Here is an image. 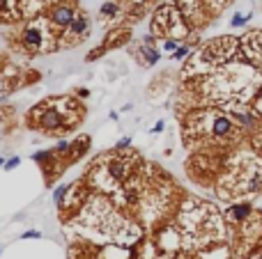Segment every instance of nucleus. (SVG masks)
<instances>
[{
    "label": "nucleus",
    "mask_w": 262,
    "mask_h": 259,
    "mask_svg": "<svg viewBox=\"0 0 262 259\" xmlns=\"http://www.w3.org/2000/svg\"><path fill=\"white\" fill-rule=\"evenodd\" d=\"M180 236H184L196 248L223 241L225 227L221 222L218 209L202 200L186 202L180 211Z\"/></svg>",
    "instance_id": "4"
},
{
    "label": "nucleus",
    "mask_w": 262,
    "mask_h": 259,
    "mask_svg": "<svg viewBox=\"0 0 262 259\" xmlns=\"http://www.w3.org/2000/svg\"><path fill=\"white\" fill-rule=\"evenodd\" d=\"M161 131H164V122H157L154 129H152V133H161Z\"/></svg>",
    "instance_id": "25"
},
{
    "label": "nucleus",
    "mask_w": 262,
    "mask_h": 259,
    "mask_svg": "<svg viewBox=\"0 0 262 259\" xmlns=\"http://www.w3.org/2000/svg\"><path fill=\"white\" fill-rule=\"evenodd\" d=\"M83 119V108L74 99H46L30 113V124L49 135H62Z\"/></svg>",
    "instance_id": "6"
},
{
    "label": "nucleus",
    "mask_w": 262,
    "mask_h": 259,
    "mask_svg": "<svg viewBox=\"0 0 262 259\" xmlns=\"http://www.w3.org/2000/svg\"><path fill=\"white\" fill-rule=\"evenodd\" d=\"M136 156L126 154V149H115V154L110 156H104L101 161L94 165V170L90 172V181L92 186L101 190H108V193H115V190L124 186L134 172H136Z\"/></svg>",
    "instance_id": "8"
},
{
    "label": "nucleus",
    "mask_w": 262,
    "mask_h": 259,
    "mask_svg": "<svg viewBox=\"0 0 262 259\" xmlns=\"http://www.w3.org/2000/svg\"><path fill=\"white\" fill-rule=\"evenodd\" d=\"M202 97L225 110L253 108V101L262 90V71L244 55H237L198 81Z\"/></svg>",
    "instance_id": "1"
},
{
    "label": "nucleus",
    "mask_w": 262,
    "mask_h": 259,
    "mask_svg": "<svg viewBox=\"0 0 262 259\" xmlns=\"http://www.w3.org/2000/svg\"><path fill=\"white\" fill-rule=\"evenodd\" d=\"M99 17L108 19V21L117 19L120 17V3H117V0H104V5H101V10H99Z\"/></svg>",
    "instance_id": "17"
},
{
    "label": "nucleus",
    "mask_w": 262,
    "mask_h": 259,
    "mask_svg": "<svg viewBox=\"0 0 262 259\" xmlns=\"http://www.w3.org/2000/svg\"><path fill=\"white\" fill-rule=\"evenodd\" d=\"M262 190V156L239 151L232 163L225 165V172L218 181L221 197H237V195H251Z\"/></svg>",
    "instance_id": "5"
},
{
    "label": "nucleus",
    "mask_w": 262,
    "mask_h": 259,
    "mask_svg": "<svg viewBox=\"0 0 262 259\" xmlns=\"http://www.w3.org/2000/svg\"><path fill=\"white\" fill-rule=\"evenodd\" d=\"M180 39H164V46H161V49L164 51H168V53H175V51L180 49Z\"/></svg>",
    "instance_id": "21"
},
{
    "label": "nucleus",
    "mask_w": 262,
    "mask_h": 259,
    "mask_svg": "<svg viewBox=\"0 0 262 259\" xmlns=\"http://www.w3.org/2000/svg\"><path fill=\"white\" fill-rule=\"evenodd\" d=\"M21 46L33 55H39V53H49V51H55L60 49V35L55 30V26L46 19H35V21L26 23L21 30Z\"/></svg>",
    "instance_id": "9"
},
{
    "label": "nucleus",
    "mask_w": 262,
    "mask_h": 259,
    "mask_svg": "<svg viewBox=\"0 0 262 259\" xmlns=\"http://www.w3.org/2000/svg\"><path fill=\"white\" fill-rule=\"evenodd\" d=\"M152 35L161 39H180V42H184L189 37V23L184 21L180 5L168 3V5H161L154 12Z\"/></svg>",
    "instance_id": "10"
},
{
    "label": "nucleus",
    "mask_w": 262,
    "mask_h": 259,
    "mask_svg": "<svg viewBox=\"0 0 262 259\" xmlns=\"http://www.w3.org/2000/svg\"><path fill=\"white\" fill-rule=\"evenodd\" d=\"M129 145H131V138H122V140L115 145V149H122V151H124V149H129Z\"/></svg>",
    "instance_id": "24"
},
{
    "label": "nucleus",
    "mask_w": 262,
    "mask_h": 259,
    "mask_svg": "<svg viewBox=\"0 0 262 259\" xmlns=\"http://www.w3.org/2000/svg\"><path fill=\"white\" fill-rule=\"evenodd\" d=\"M189 51H191V46H189V44H180V49L173 53V58L175 60H184L186 55H189Z\"/></svg>",
    "instance_id": "22"
},
{
    "label": "nucleus",
    "mask_w": 262,
    "mask_h": 259,
    "mask_svg": "<svg viewBox=\"0 0 262 259\" xmlns=\"http://www.w3.org/2000/svg\"><path fill=\"white\" fill-rule=\"evenodd\" d=\"M244 133L235 115L225 108H205L193 110L186 117L184 135L189 145L214 147V145H232Z\"/></svg>",
    "instance_id": "2"
},
{
    "label": "nucleus",
    "mask_w": 262,
    "mask_h": 259,
    "mask_svg": "<svg viewBox=\"0 0 262 259\" xmlns=\"http://www.w3.org/2000/svg\"><path fill=\"white\" fill-rule=\"evenodd\" d=\"M239 39H241V55L262 71V30H253V33L244 35Z\"/></svg>",
    "instance_id": "13"
},
{
    "label": "nucleus",
    "mask_w": 262,
    "mask_h": 259,
    "mask_svg": "<svg viewBox=\"0 0 262 259\" xmlns=\"http://www.w3.org/2000/svg\"><path fill=\"white\" fill-rule=\"evenodd\" d=\"M39 236H42L39 232H26L23 234V238H39Z\"/></svg>",
    "instance_id": "26"
},
{
    "label": "nucleus",
    "mask_w": 262,
    "mask_h": 259,
    "mask_svg": "<svg viewBox=\"0 0 262 259\" xmlns=\"http://www.w3.org/2000/svg\"><path fill=\"white\" fill-rule=\"evenodd\" d=\"M78 12L81 10H78V5L74 0H58V3H53V5L49 7V21L55 26L58 33H62V30L76 19Z\"/></svg>",
    "instance_id": "12"
},
{
    "label": "nucleus",
    "mask_w": 262,
    "mask_h": 259,
    "mask_svg": "<svg viewBox=\"0 0 262 259\" xmlns=\"http://www.w3.org/2000/svg\"><path fill=\"white\" fill-rule=\"evenodd\" d=\"M23 17L21 0H0V26L3 23H17Z\"/></svg>",
    "instance_id": "15"
},
{
    "label": "nucleus",
    "mask_w": 262,
    "mask_h": 259,
    "mask_svg": "<svg viewBox=\"0 0 262 259\" xmlns=\"http://www.w3.org/2000/svg\"><path fill=\"white\" fill-rule=\"evenodd\" d=\"M87 35H90V17L83 14V12H78L76 19L60 33V49L78 46L83 39H87Z\"/></svg>",
    "instance_id": "11"
},
{
    "label": "nucleus",
    "mask_w": 262,
    "mask_h": 259,
    "mask_svg": "<svg viewBox=\"0 0 262 259\" xmlns=\"http://www.w3.org/2000/svg\"><path fill=\"white\" fill-rule=\"evenodd\" d=\"M76 222L85 227V234L90 232L92 236L106 238L108 243H117V245H134L141 238L138 225L120 216L110 206V202H106V197H92L90 204L85 202Z\"/></svg>",
    "instance_id": "3"
},
{
    "label": "nucleus",
    "mask_w": 262,
    "mask_h": 259,
    "mask_svg": "<svg viewBox=\"0 0 262 259\" xmlns=\"http://www.w3.org/2000/svg\"><path fill=\"white\" fill-rule=\"evenodd\" d=\"M67 193H69V186H60V188H55V193H53V202H55V204L62 206V202H65Z\"/></svg>",
    "instance_id": "20"
},
{
    "label": "nucleus",
    "mask_w": 262,
    "mask_h": 259,
    "mask_svg": "<svg viewBox=\"0 0 262 259\" xmlns=\"http://www.w3.org/2000/svg\"><path fill=\"white\" fill-rule=\"evenodd\" d=\"M0 165H5V161H3V158H0Z\"/></svg>",
    "instance_id": "27"
},
{
    "label": "nucleus",
    "mask_w": 262,
    "mask_h": 259,
    "mask_svg": "<svg viewBox=\"0 0 262 259\" xmlns=\"http://www.w3.org/2000/svg\"><path fill=\"white\" fill-rule=\"evenodd\" d=\"M21 163V158L19 156H14V158H10V161H5V170H14V167Z\"/></svg>",
    "instance_id": "23"
},
{
    "label": "nucleus",
    "mask_w": 262,
    "mask_h": 259,
    "mask_svg": "<svg viewBox=\"0 0 262 259\" xmlns=\"http://www.w3.org/2000/svg\"><path fill=\"white\" fill-rule=\"evenodd\" d=\"M241 55V39L239 37H218L212 39L202 46L198 53L191 55V60L186 62L182 76L184 78H193V76H205L214 71L216 67L225 65L230 60H235Z\"/></svg>",
    "instance_id": "7"
},
{
    "label": "nucleus",
    "mask_w": 262,
    "mask_h": 259,
    "mask_svg": "<svg viewBox=\"0 0 262 259\" xmlns=\"http://www.w3.org/2000/svg\"><path fill=\"white\" fill-rule=\"evenodd\" d=\"M251 17H253L251 12H246V14H235V17H232V21H230V26H232V28H244L246 23L251 21Z\"/></svg>",
    "instance_id": "18"
},
{
    "label": "nucleus",
    "mask_w": 262,
    "mask_h": 259,
    "mask_svg": "<svg viewBox=\"0 0 262 259\" xmlns=\"http://www.w3.org/2000/svg\"><path fill=\"white\" fill-rule=\"evenodd\" d=\"M253 204L251 202H235V204H230L228 209H225V220L230 222V225H244V222L251 220L253 216Z\"/></svg>",
    "instance_id": "14"
},
{
    "label": "nucleus",
    "mask_w": 262,
    "mask_h": 259,
    "mask_svg": "<svg viewBox=\"0 0 262 259\" xmlns=\"http://www.w3.org/2000/svg\"><path fill=\"white\" fill-rule=\"evenodd\" d=\"M251 142H253V149H255L257 154H260V156H262V124L257 126L255 131H253V135H251Z\"/></svg>",
    "instance_id": "19"
},
{
    "label": "nucleus",
    "mask_w": 262,
    "mask_h": 259,
    "mask_svg": "<svg viewBox=\"0 0 262 259\" xmlns=\"http://www.w3.org/2000/svg\"><path fill=\"white\" fill-rule=\"evenodd\" d=\"M136 55H138V62H141V65H145V67L157 65L159 62V51H157V46H154V35H150V37L143 39V44L138 46Z\"/></svg>",
    "instance_id": "16"
}]
</instances>
